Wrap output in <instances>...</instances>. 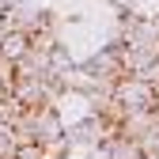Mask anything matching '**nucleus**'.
I'll return each mask as SVG.
<instances>
[{
  "mask_svg": "<svg viewBox=\"0 0 159 159\" xmlns=\"http://www.w3.org/2000/svg\"><path fill=\"white\" fill-rule=\"evenodd\" d=\"M110 102H117L125 114H133V110H155L159 91L152 84H144L140 76H117L110 84Z\"/></svg>",
  "mask_w": 159,
  "mask_h": 159,
  "instance_id": "nucleus-1",
  "label": "nucleus"
},
{
  "mask_svg": "<svg viewBox=\"0 0 159 159\" xmlns=\"http://www.w3.org/2000/svg\"><path fill=\"white\" fill-rule=\"evenodd\" d=\"M27 53H30V34L27 30H4L0 34V61L19 65Z\"/></svg>",
  "mask_w": 159,
  "mask_h": 159,
  "instance_id": "nucleus-2",
  "label": "nucleus"
},
{
  "mask_svg": "<svg viewBox=\"0 0 159 159\" xmlns=\"http://www.w3.org/2000/svg\"><path fill=\"white\" fill-rule=\"evenodd\" d=\"M102 159H144V152H140V144H136V140L114 133V136H106V140H102Z\"/></svg>",
  "mask_w": 159,
  "mask_h": 159,
  "instance_id": "nucleus-3",
  "label": "nucleus"
},
{
  "mask_svg": "<svg viewBox=\"0 0 159 159\" xmlns=\"http://www.w3.org/2000/svg\"><path fill=\"white\" fill-rule=\"evenodd\" d=\"M15 148H19L15 133H11L8 125H0V159H11V155H15Z\"/></svg>",
  "mask_w": 159,
  "mask_h": 159,
  "instance_id": "nucleus-4",
  "label": "nucleus"
}]
</instances>
